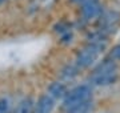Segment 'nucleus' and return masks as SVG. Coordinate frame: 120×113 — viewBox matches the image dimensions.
Here are the masks:
<instances>
[{
    "instance_id": "nucleus-1",
    "label": "nucleus",
    "mask_w": 120,
    "mask_h": 113,
    "mask_svg": "<svg viewBox=\"0 0 120 113\" xmlns=\"http://www.w3.org/2000/svg\"><path fill=\"white\" fill-rule=\"evenodd\" d=\"M105 43H88L76 55L75 64L77 68H88L94 64L99 55L105 49Z\"/></svg>"
},
{
    "instance_id": "nucleus-2",
    "label": "nucleus",
    "mask_w": 120,
    "mask_h": 113,
    "mask_svg": "<svg viewBox=\"0 0 120 113\" xmlns=\"http://www.w3.org/2000/svg\"><path fill=\"white\" fill-rule=\"evenodd\" d=\"M91 97H92V89H91L88 85H80V87H76L75 89L67 93L64 99V108L67 110L75 108L77 105L83 104L86 101H90Z\"/></svg>"
},
{
    "instance_id": "nucleus-3",
    "label": "nucleus",
    "mask_w": 120,
    "mask_h": 113,
    "mask_svg": "<svg viewBox=\"0 0 120 113\" xmlns=\"http://www.w3.org/2000/svg\"><path fill=\"white\" fill-rule=\"evenodd\" d=\"M99 31H101L104 35H111L116 31L120 23V13L117 11H107L101 12L99 16Z\"/></svg>"
},
{
    "instance_id": "nucleus-4",
    "label": "nucleus",
    "mask_w": 120,
    "mask_h": 113,
    "mask_svg": "<svg viewBox=\"0 0 120 113\" xmlns=\"http://www.w3.org/2000/svg\"><path fill=\"white\" fill-rule=\"evenodd\" d=\"M79 4H82L80 12H82L83 19L87 21L98 19L103 12V7L99 0H80Z\"/></svg>"
},
{
    "instance_id": "nucleus-5",
    "label": "nucleus",
    "mask_w": 120,
    "mask_h": 113,
    "mask_svg": "<svg viewBox=\"0 0 120 113\" xmlns=\"http://www.w3.org/2000/svg\"><path fill=\"white\" fill-rule=\"evenodd\" d=\"M117 72L111 71V72H105V73H99V74H92L91 81L92 84L98 85V87H105V85H111L117 81Z\"/></svg>"
},
{
    "instance_id": "nucleus-6",
    "label": "nucleus",
    "mask_w": 120,
    "mask_h": 113,
    "mask_svg": "<svg viewBox=\"0 0 120 113\" xmlns=\"http://www.w3.org/2000/svg\"><path fill=\"white\" fill-rule=\"evenodd\" d=\"M53 109V100L51 96H41L38 101V106H36V113H51Z\"/></svg>"
},
{
    "instance_id": "nucleus-7",
    "label": "nucleus",
    "mask_w": 120,
    "mask_h": 113,
    "mask_svg": "<svg viewBox=\"0 0 120 113\" xmlns=\"http://www.w3.org/2000/svg\"><path fill=\"white\" fill-rule=\"evenodd\" d=\"M48 92H49V96L53 97V99H61V97H64L67 95V88L63 83L56 81V83H52L49 85Z\"/></svg>"
},
{
    "instance_id": "nucleus-8",
    "label": "nucleus",
    "mask_w": 120,
    "mask_h": 113,
    "mask_svg": "<svg viewBox=\"0 0 120 113\" xmlns=\"http://www.w3.org/2000/svg\"><path fill=\"white\" fill-rule=\"evenodd\" d=\"M116 69H117V65H116V63L113 61V59H107V60H103L95 68L94 74L105 73V72H111V71H116Z\"/></svg>"
},
{
    "instance_id": "nucleus-9",
    "label": "nucleus",
    "mask_w": 120,
    "mask_h": 113,
    "mask_svg": "<svg viewBox=\"0 0 120 113\" xmlns=\"http://www.w3.org/2000/svg\"><path fill=\"white\" fill-rule=\"evenodd\" d=\"M77 72H79V68L73 65H67L64 69L61 71V77L64 80H72L73 77L77 76Z\"/></svg>"
},
{
    "instance_id": "nucleus-10",
    "label": "nucleus",
    "mask_w": 120,
    "mask_h": 113,
    "mask_svg": "<svg viewBox=\"0 0 120 113\" xmlns=\"http://www.w3.org/2000/svg\"><path fill=\"white\" fill-rule=\"evenodd\" d=\"M91 108H92V102L90 101H86V102H83V104L77 105V106H75V108L69 109L68 113H88L91 110Z\"/></svg>"
},
{
    "instance_id": "nucleus-11",
    "label": "nucleus",
    "mask_w": 120,
    "mask_h": 113,
    "mask_svg": "<svg viewBox=\"0 0 120 113\" xmlns=\"http://www.w3.org/2000/svg\"><path fill=\"white\" fill-rule=\"evenodd\" d=\"M31 109H32V102H31V100H26L19 105L17 113H31Z\"/></svg>"
},
{
    "instance_id": "nucleus-12",
    "label": "nucleus",
    "mask_w": 120,
    "mask_h": 113,
    "mask_svg": "<svg viewBox=\"0 0 120 113\" xmlns=\"http://www.w3.org/2000/svg\"><path fill=\"white\" fill-rule=\"evenodd\" d=\"M68 29H69V27H68V24L67 23H64V21H60V23H57L55 25V31L56 32H59V33H65V32H68Z\"/></svg>"
},
{
    "instance_id": "nucleus-13",
    "label": "nucleus",
    "mask_w": 120,
    "mask_h": 113,
    "mask_svg": "<svg viewBox=\"0 0 120 113\" xmlns=\"http://www.w3.org/2000/svg\"><path fill=\"white\" fill-rule=\"evenodd\" d=\"M111 57H112V59H115V60H120V44L112 48Z\"/></svg>"
},
{
    "instance_id": "nucleus-14",
    "label": "nucleus",
    "mask_w": 120,
    "mask_h": 113,
    "mask_svg": "<svg viewBox=\"0 0 120 113\" xmlns=\"http://www.w3.org/2000/svg\"><path fill=\"white\" fill-rule=\"evenodd\" d=\"M8 101L7 100H0V113H7L8 110Z\"/></svg>"
},
{
    "instance_id": "nucleus-15",
    "label": "nucleus",
    "mask_w": 120,
    "mask_h": 113,
    "mask_svg": "<svg viewBox=\"0 0 120 113\" xmlns=\"http://www.w3.org/2000/svg\"><path fill=\"white\" fill-rule=\"evenodd\" d=\"M3 3H5V0H0V5L3 4Z\"/></svg>"
},
{
    "instance_id": "nucleus-16",
    "label": "nucleus",
    "mask_w": 120,
    "mask_h": 113,
    "mask_svg": "<svg viewBox=\"0 0 120 113\" xmlns=\"http://www.w3.org/2000/svg\"><path fill=\"white\" fill-rule=\"evenodd\" d=\"M72 1H75V3H79V1H80V0H72Z\"/></svg>"
}]
</instances>
